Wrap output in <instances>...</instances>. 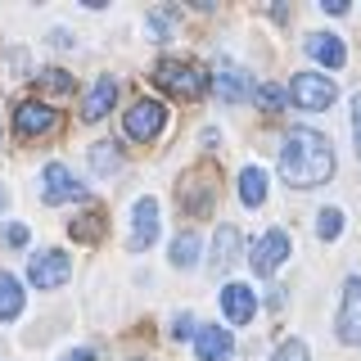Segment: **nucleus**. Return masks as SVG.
Wrapping results in <instances>:
<instances>
[{
	"label": "nucleus",
	"mask_w": 361,
	"mask_h": 361,
	"mask_svg": "<svg viewBox=\"0 0 361 361\" xmlns=\"http://www.w3.org/2000/svg\"><path fill=\"white\" fill-rule=\"evenodd\" d=\"M334 172V149L325 135L316 131H289L285 145H280V176L289 180V185L307 190V185H321V180H330Z\"/></svg>",
	"instance_id": "nucleus-1"
},
{
	"label": "nucleus",
	"mask_w": 361,
	"mask_h": 361,
	"mask_svg": "<svg viewBox=\"0 0 361 361\" xmlns=\"http://www.w3.org/2000/svg\"><path fill=\"white\" fill-rule=\"evenodd\" d=\"M154 82L163 90H172V95H180V99H199L203 90H212L208 68L195 63V59H163L154 68Z\"/></svg>",
	"instance_id": "nucleus-2"
},
{
	"label": "nucleus",
	"mask_w": 361,
	"mask_h": 361,
	"mask_svg": "<svg viewBox=\"0 0 361 361\" xmlns=\"http://www.w3.org/2000/svg\"><path fill=\"white\" fill-rule=\"evenodd\" d=\"M163 127H167V109L158 104V99H135L127 109V118H122V131H127L135 145H149Z\"/></svg>",
	"instance_id": "nucleus-3"
},
{
	"label": "nucleus",
	"mask_w": 361,
	"mask_h": 361,
	"mask_svg": "<svg viewBox=\"0 0 361 361\" xmlns=\"http://www.w3.org/2000/svg\"><path fill=\"white\" fill-rule=\"evenodd\" d=\"M176 195H180V203H185L195 217H208L212 199H217V190H212V172H208V167L185 172V176H180V185H176Z\"/></svg>",
	"instance_id": "nucleus-4"
},
{
	"label": "nucleus",
	"mask_w": 361,
	"mask_h": 361,
	"mask_svg": "<svg viewBox=\"0 0 361 361\" xmlns=\"http://www.w3.org/2000/svg\"><path fill=\"white\" fill-rule=\"evenodd\" d=\"M41 199L45 203H73V199H86V185L63 163H50L41 172Z\"/></svg>",
	"instance_id": "nucleus-5"
},
{
	"label": "nucleus",
	"mask_w": 361,
	"mask_h": 361,
	"mask_svg": "<svg viewBox=\"0 0 361 361\" xmlns=\"http://www.w3.org/2000/svg\"><path fill=\"white\" fill-rule=\"evenodd\" d=\"M293 104L298 109H330L334 104V82L330 77H316V73H298L293 77Z\"/></svg>",
	"instance_id": "nucleus-6"
},
{
	"label": "nucleus",
	"mask_w": 361,
	"mask_h": 361,
	"mask_svg": "<svg viewBox=\"0 0 361 361\" xmlns=\"http://www.w3.org/2000/svg\"><path fill=\"white\" fill-rule=\"evenodd\" d=\"M285 257H289V235L285 231H267L262 240L253 244V257H248V262H253L257 276H276Z\"/></svg>",
	"instance_id": "nucleus-7"
},
{
	"label": "nucleus",
	"mask_w": 361,
	"mask_h": 361,
	"mask_svg": "<svg viewBox=\"0 0 361 361\" xmlns=\"http://www.w3.org/2000/svg\"><path fill=\"white\" fill-rule=\"evenodd\" d=\"M27 280L37 289H59L63 280H68V257L59 253V248H45V253L32 257V267H27Z\"/></svg>",
	"instance_id": "nucleus-8"
},
{
	"label": "nucleus",
	"mask_w": 361,
	"mask_h": 361,
	"mask_svg": "<svg viewBox=\"0 0 361 361\" xmlns=\"http://www.w3.org/2000/svg\"><path fill=\"white\" fill-rule=\"evenodd\" d=\"M59 122V113H54L50 104H41V99H23V104L14 109V131L27 140V135H45Z\"/></svg>",
	"instance_id": "nucleus-9"
},
{
	"label": "nucleus",
	"mask_w": 361,
	"mask_h": 361,
	"mask_svg": "<svg viewBox=\"0 0 361 361\" xmlns=\"http://www.w3.org/2000/svg\"><path fill=\"white\" fill-rule=\"evenodd\" d=\"M338 334H343V343H357V348H361V280H357V276L343 285V307H338Z\"/></svg>",
	"instance_id": "nucleus-10"
},
{
	"label": "nucleus",
	"mask_w": 361,
	"mask_h": 361,
	"mask_svg": "<svg viewBox=\"0 0 361 361\" xmlns=\"http://www.w3.org/2000/svg\"><path fill=\"white\" fill-rule=\"evenodd\" d=\"M154 235H158V199L145 195L131 212V253H145L154 244Z\"/></svg>",
	"instance_id": "nucleus-11"
},
{
	"label": "nucleus",
	"mask_w": 361,
	"mask_h": 361,
	"mask_svg": "<svg viewBox=\"0 0 361 361\" xmlns=\"http://www.w3.org/2000/svg\"><path fill=\"white\" fill-rule=\"evenodd\" d=\"M248 90H253V82H248L244 68H235V63H217V77H212V95L226 99V104H240V99H248Z\"/></svg>",
	"instance_id": "nucleus-12"
},
{
	"label": "nucleus",
	"mask_w": 361,
	"mask_h": 361,
	"mask_svg": "<svg viewBox=\"0 0 361 361\" xmlns=\"http://www.w3.org/2000/svg\"><path fill=\"white\" fill-rule=\"evenodd\" d=\"M221 312L231 316L235 325H248L257 316V293L248 289V285H226L221 289Z\"/></svg>",
	"instance_id": "nucleus-13"
},
{
	"label": "nucleus",
	"mask_w": 361,
	"mask_h": 361,
	"mask_svg": "<svg viewBox=\"0 0 361 361\" xmlns=\"http://www.w3.org/2000/svg\"><path fill=\"white\" fill-rule=\"evenodd\" d=\"M195 353H199V361H226L235 353L231 330H221V325H203V330L195 334Z\"/></svg>",
	"instance_id": "nucleus-14"
},
{
	"label": "nucleus",
	"mask_w": 361,
	"mask_h": 361,
	"mask_svg": "<svg viewBox=\"0 0 361 361\" xmlns=\"http://www.w3.org/2000/svg\"><path fill=\"white\" fill-rule=\"evenodd\" d=\"M307 54L316 63H325V68H338L348 59V50H343V41L334 37V32H312L307 37Z\"/></svg>",
	"instance_id": "nucleus-15"
},
{
	"label": "nucleus",
	"mask_w": 361,
	"mask_h": 361,
	"mask_svg": "<svg viewBox=\"0 0 361 361\" xmlns=\"http://www.w3.org/2000/svg\"><path fill=\"white\" fill-rule=\"evenodd\" d=\"M113 99H118V82H113V77H99L82 99V118H104L113 109Z\"/></svg>",
	"instance_id": "nucleus-16"
},
{
	"label": "nucleus",
	"mask_w": 361,
	"mask_h": 361,
	"mask_svg": "<svg viewBox=\"0 0 361 361\" xmlns=\"http://www.w3.org/2000/svg\"><path fill=\"white\" fill-rule=\"evenodd\" d=\"M235 257H240V231H235V226H221L217 244H212V271H226Z\"/></svg>",
	"instance_id": "nucleus-17"
},
{
	"label": "nucleus",
	"mask_w": 361,
	"mask_h": 361,
	"mask_svg": "<svg viewBox=\"0 0 361 361\" xmlns=\"http://www.w3.org/2000/svg\"><path fill=\"white\" fill-rule=\"evenodd\" d=\"M23 312V285L9 271H0V321H14Z\"/></svg>",
	"instance_id": "nucleus-18"
},
{
	"label": "nucleus",
	"mask_w": 361,
	"mask_h": 361,
	"mask_svg": "<svg viewBox=\"0 0 361 361\" xmlns=\"http://www.w3.org/2000/svg\"><path fill=\"white\" fill-rule=\"evenodd\" d=\"M240 199L248 203V208H257V203L267 199V172L262 167H244L240 172Z\"/></svg>",
	"instance_id": "nucleus-19"
},
{
	"label": "nucleus",
	"mask_w": 361,
	"mask_h": 361,
	"mask_svg": "<svg viewBox=\"0 0 361 361\" xmlns=\"http://www.w3.org/2000/svg\"><path fill=\"white\" fill-rule=\"evenodd\" d=\"M90 167H95V172H118V167H122V154L113 149V145L99 140V145H90Z\"/></svg>",
	"instance_id": "nucleus-20"
},
{
	"label": "nucleus",
	"mask_w": 361,
	"mask_h": 361,
	"mask_svg": "<svg viewBox=\"0 0 361 361\" xmlns=\"http://www.w3.org/2000/svg\"><path fill=\"white\" fill-rule=\"evenodd\" d=\"M104 235V212H86V217H77L73 221V240H99Z\"/></svg>",
	"instance_id": "nucleus-21"
},
{
	"label": "nucleus",
	"mask_w": 361,
	"mask_h": 361,
	"mask_svg": "<svg viewBox=\"0 0 361 361\" xmlns=\"http://www.w3.org/2000/svg\"><path fill=\"white\" fill-rule=\"evenodd\" d=\"M195 257H199V235H176L172 262H176V267H195Z\"/></svg>",
	"instance_id": "nucleus-22"
},
{
	"label": "nucleus",
	"mask_w": 361,
	"mask_h": 361,
	"mask_svg": "<svg viewBox=\"0 0 361 361\" xmlns=\"http://www.w3.org/2000/svg\"><path fill=\"white\" fill-rule=\"evenodd\" d=\"M37 82L50 90V95H68V90H73V73H63V68H45Z\"/></svg>",
	"instance_id": "nucleus-23"
},
{
	"label": "nucleus",
	"mask_w": 361,
	"mask_h": 361,
	"mask_svg": "<svg viewBox=\"0 0 361 361\" xmlns=\"http://www.w3.org/2000/svg\"><path fill=\"white\" fill-rule=\"evenodd\" d=\"M271 361H312V353H307V343H302V338H285V343L271 353Z\"/></svg>",
	"instance_id": "nucleus-24"
},
{
	"label": "nucleus",
	"mask_w": 361,
	"mask_h": 361,
	"mask_svg": "<svg viewBox=\"0 0 361 361\" xmlns=\"http://www.w3.org/2000/svg\"><path fill=\"white\" fill-rule=\"evenodd\" d=\"M316 231H321V240H334V235L343 231V212H338V208H321V217H316Z\"/></svg>",
	"instance_id": "nucleus-25"
},
{
	"label": "nucleus",
	"mask_w": 361,
	"mask_h": 361,
	"mask_svg": "<svg viewBox=\"0 0 361 361\" xmlns=\"http://www.w3.org/2000/svg\"><path fill=\"white\" fill-rule=\"evenodd\" d=\"M257 104H262V113H276L280 104H285V90H280V86H257Z\"/></svg>",
	"instance_id": "nucleus-26"
},
{
	"label": "nucleus",
	"mask_w": 361,
	"mask_h": 361,
	"mask_svg": "<svg viewBox=\"0 0 361 361\" xmlns=\"http://www.w3.org/2000/svg\"><path fill=\"white\" fill-rule=\"evenodd\" d=\"M195 334V321H190V316H176L172 321V338H190Z\"/></svg>",
	"instance_id": "nucleus-27"
},
{
	"label": "nucleus",
	"mask_w": 361,
	"mask_h": 361,
	"mask_svg": "<svg viewBox=\"0 0 361 361\" xmlns=\"http://www.w3.org/2000/svg\"><path fill=\"white\" fill-rule=\"evenodd\" d=\"M353 135H357V149H361V95H353Z\"/></svg>",
	"instance_id": "nucleus-28"
},
{
	"label": "nucleus",
	"mask_w": 361,
	"mask_h": 361,
	"mask_svg": "<svg viewBox=\"0 0 361 361\" xmlns=\"http://www.w3.org/2000/svg\"><path fill=\"white\" fill-rule=\"evenodd\" d=\"M5 240H9V244H27V226H18V221H14V226L5 231Z\"/></svg>",
	"instance_id": "nucleus-29"
},
{
	"label": "nucleus",
	"mask_w": 361,
	"mask_h": 361,
	"mask_svg": "<svg viewBox=\"0 0 361 361\" xmlns=\"http://www.w3.org/2000/svg\"><path fill=\"white\" fill-rule=\"evenodd\" d=\"M321 9H325V14H343L348 0H321Z\"/></svg>",
	"instance_id": "nucleus-30"
},
{
	"label": "nucleus",
	"mask_w": 361,
	"mask_h": 361,
	"mask_svg": "<svg viewBox=\"0 0 361 361\" xmlns=\"http://www.w3.org/2000/svg\"><path fill=\"white\" fill-rule=\"evenodd\" d=\"M63 361H95V353H68Z\"/></svg>",
	"instance_id": "nucleus-31"
},
{
	"label": "nucleus",
	"mask_w": 361,
	"mask_h": 361,
	"mask_svg": "<svg viewBox=\"0 0 361 361\" xmlns=\"http://www.w3.org/2000/svg\"><path fill=\"white\" fill-rule=\"evenodd\" d=\"M0 208H5V190H0Z\"/></svg>",
	"instance_id": "nucleus-32"
}]
</instances>
